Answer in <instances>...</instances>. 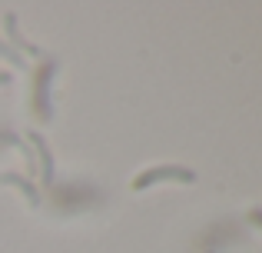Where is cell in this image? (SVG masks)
Returning a JSON list of instances; mask_svg holds the SVG:
<instances>
[{"instance_id": "6da1fadb", "label": "cell", "mask_w": 262, "mask_h": 253, "mask_svg": "<svg viewBox=\"0 0 262 253\" xmlns=\"http://www.w3.org/2000/svg\"><path fill=\"white\" fill-rule=\"evenodd\" d=\"M196 180H199V177H196V170H192V167H183V163H163V167L143 170L129 187L140 193V190L153 187V183H196Z\"/></svg>"}, {"instance_id": "7a4b0ae2", "label": "cell", "mask_w": 262, "mask_h": 253, "mask_svg": "<svg viewBox=\"0 0 262 253\" xmlns=\"http://www.w3.org/2000/svg\"><path fill=\"white\" fill-rule=\"evenodd\" d=\"M53 73H57V64L47 60L37 70V77H33V117H37L40 124H50V117H53V110H50V80H53Z\"/></svg>"}, {"instance_id": "3957f363", "label": "cell", "mask_w": 262, "mask_h": 253, "mask_svg": "<svg viewBox=\"0 0 262 253\" xmlns=\"http://www.w3.org/2000/svg\"><path fill=\"white\" fill-rule=\"evenodd\" d=\"M0 183H4V187H17L20 193L27 197V203H30V207H40V190L33 187L30 180H24L20 173H0Z\"/></svg>"}, {"instance_id": "277c9868", "label": "cell", "mask_w": 262, "mask_h": 253, "mask_svg": "<svg viewBox=\"0 0 262 253\" xmlns=\"http://www.w3.org/2000/svg\"><path fill=\"white\" fill-rule=\"evenodd\" d=\"M30 140H33V147L40 150V173H43V180L50 183L53 180V153H50V147H47V140L40 133H30Z\"/></svg>"}, {"instance_id": "5b68a950", "label": "cell", "mask_w": 262, "mask_h": 253, "mask_svg": "<svg viewBox=\"0 0 262 253\" xmlns=\"http://www.w3.org/2000/svg\"><path fill=\"white\" fill-rule=\"evenodd\" d=\"M4 24H7V33H10V40H13V50L20 53V47H24V50L37 53V47H33V44H27V40H24V33L17 30V20H13V13H7V20H4Z\"/></svg>"}, {"instance_id": "8992f818", "label": "cell", "mask_w": 262, "mask_h": 253, "mask_svg": "<svg viewBox=\"0 0 262 253\" xmlns=\"http://www.w3.org/2000/svg\"><path fill=\"white\" fill-rule=\"evenodd\" d=\"M0 57H4V60H7V64H13V67H20V70H24V67H27V60H24V53H17V50H13V47H10V44H4V40H0Z\"/></svg>"}, {"instance_id": "52a82bcc", "label": "cell", "mask_w": 262, "mask_h": 253, "mask_svg": "<svg viewBox=\"0 0 262 253\" xmlns=\"http://www.w3.org/2000/svg\"><path fill=\"white\" fill-rule=\"evenodd\" d=\"M249 223H252V227H259V230H262V210H249Z\"/></svg>"}, {"instance_id": "ba28073f", "label": "cell", "mask_w": 262, "mask_h": 253, "mask_svg": "<svg viewBox=\"0 0 262 253\" xmlns=\"http://www.w3.org/2000/svg\"><path fill=\"white\" fill-rule=\"evenodd\" d=\"M7 84H10V73H4V70H0V87H7Z\"/></svg>"}]
</instances>
